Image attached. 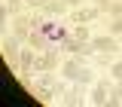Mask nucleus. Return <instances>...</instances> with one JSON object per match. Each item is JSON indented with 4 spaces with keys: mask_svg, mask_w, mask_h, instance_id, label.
Returning <instances> with one entry per match:
<instances>
[{
    "mask_svg": "<svg viewBox=\"0 0 122 107\" xmlns=\"http://www.w3.org/2000/svg\"><path fill=\"white\" fill-rule=\"evenodd\" d=\"M28 46H30V49H37V52H43V49H49L52 43H49V37H46L43 31L34 28V31H30V37H28Z\"/></svg>",
    "mask_w": 122,
    "mask_h": 107,
    "instance_id": "12",
    "label": "nucleus"
},
{
    "mask_svg": "<svg viewBox=\"0 0 122 107\" xmlns=\"http://www.w3.org/2000/svg\"><path fill=\"white\" fill-rule=\"evenodd\" d=\"M58 104H64V107L89 104V89H86V86H79V83H70V86H67V92L58 98Z\"/></svg>",
    "mask_w": 122,
    "mask_h": 107,
    "instance_id": "7",
    "label": "nucleus"
},
{
    "mask_svg": "<svg viewBox=\"0 0 122 107\" xmlns=\"http://www.w3.org/2000/svg\"><path fill=\"white\" fill-rule=\"evenodd\" d=\"M43 12L49 15V18H67V12H70V6L64 3V0H49L43 6Z\"/></svg>",
    "mask_w": 122,
    "mask_h": 107,
    "instance_id": "11",
    "label": "nucleus"
},
{
    "mask_svg": "<svg viewBox=\"0 0 122 107\" xmlns=\"http://www.w3.org/2000/svg\"><path fill=\"white\" fill-rule=\"evenodd\" d=\"M28 92L40 101V104H58V95H55V89L52 86H46V83H40V80H34L28 86Z\"/></svg>",
    "mask_w": 122,
    "mask_h": 107,
    "instance_id": "10",
    "label": "nucleus"
},
{
    "mask_svg": "<svg viewBox=\"0 0 122 107\" xmlns=\"http://www.w3.org/2000/svg\"><path fill=\"white\" fill-rule=\"evenodd\" d=\"M0 49H3V58H6V64H9V70H18V55H21V49H25V43L15 37V34H3V40H0Z\"/></svg>",
    "mask_w": 122,
    "mask_h": 107,
    "instance_id": "3",
    "label": "nucleus"
},
{
    "mask_svg": "<svg viewBox=\"0 0 122 107\" xmlns=\"http://www.w3.org/2000/svg\"><path fill=\"white\" fill-rule=\"evenodd\" d=\"M107 74L113 76L116 83H122V58H113V61H110V67H107Z\"/></svg>",
    "mask_w": 122,
    "mask_h": 107,
    "instance_id": "15",
    "label": "nucleus"
},
{
    "mask_svg": "<svg viewBox=\"0 0 122 107\" xmlns=\"http://www.w3.org/2000/svg\"><path fill=\"white\" fill-rule=\"evenodd\" d=\"M98 18H104V12L89 3V6H82V9H70L67 12V25H92V21H98Z\"/></svg>",
    "mask_w": 122,
    "mask_h": 107,
    "instance_id": "6",
    "label": "nucleus"
},
{
    "mask_svg": "<svg viewBox=\"0 0 122 107\" xmlns=\"http://www.w3.org/2000/svg\"><path fill=\"white\" fill-rule=\"evenodd\" d=\"M3 28L9 31V34H15L21 43H28V37H30V31H34V25H30V12L25 9V12H18L12 15V18H3ZM3 31V34H6Z\"/></svg>",
    "mask_w": 122,
    "mask_h": 107,
    "instance_id": "2",
    "label": "nucleus"
},
{
    "mask_svg": "<svg viewBox=\"0 0 122 107\" xmlns=\"http://www.w3.org/2000/svg\"><path fill=\"white\" fill-rule=\"evenodd\" d=\"M64 3H67L70 9H82V6H89L92 0H64Z\"/></svg>",
    "mask_w": 122,
    "mask_h": 107,
    "instance_id": "17",
    "label": "nucleus"
},
{
    "mask_svg": "<svg viewBox=\"0 0 122 107\" xmlns=\"http://www.w3.org/2000/svg\"><path fill=\"white\" fill-rule=\"evenodd\" d=\"M92 3H95V6H98V9L107 15V9H110V3H113V0H92Z\"/></svg>",
    "mask_w": 122,
    "mask_h": 107,
    "instance_id": "18",
    "label": "nucleus"
},
{
    "mask_svg": "<svg viewBox=\"0 0 122 107\" xmlns=\"http://www.w3.org/2000/svg\"><path fill=\"white\" fill-rule=\"evenodd\" d=\"M61 61H64V52L61 46H49L37 55V74H58Z\"/></svg>",
    "mask_w": 122,
    "mask_h": 107,
    "instance_id": "1",
    "label": "nucleus"
},
{
    "mask_svg": "<svg viewBox=\"0 0 122 107\" xmlns=\"http://www.w3.org/2000/svg\"><path fill=\"white\" fill-rule=\"evenodd\" d=\"M107 15H110V18H122V0H113L110 9H107Z\"/></svg>",
    "mask_w": 122,
    "mask_h": 107,
    "instance_id": "16",
    "label": "nucleus"
},
{
    "mask_svg": "<svg viewBox=\"0 0 122 107\" xmlns=\"http://www.w3.org/2000/svg\"><path fill=\"white\" fill-rule=\"evenodd\" d=\"M110 83H113V76L107 74V76H98V80L89 86V104H92V107L110 104Z\"/></svg>",
    "mask_w": 122,
    "mask_h": 107,
    "instance_id": "4",
    "label": "nucleus"
},
{
    "mask_svg": "<svg viewBox=\"0 0 122 107\" xmlns=\"http://www.w3.org/2000/svg\"><path fill=\"white\" fill-rule=\"evenodd\" d=\"M107 34H113V37L122 40V18H110L107 15Z\"/></svg>",
    "mask_w": 122,
    "mask_h": 107,
    "instance_id": "14",
    "label": "nucleus"
},
{
    "mask_svg": "<svg viewBox=\"0 0 122 107\" xmlns=\"http://www.w3.org/2000/svg\"><path fill=\"white\" fill-rule=\"evenodd\" d=\"M70 37L82 40V43H89L92 37H95V31H92V25H70Z\"/></svg>",
    "mask_w": 122,
    "mask_h": 107,
    "instance_id": "13",
    "label": "nucleus"
},
{
    "mask_svg": "<svg viewBox=\"0 0 122 107\" xmlns=\"http://www.w3.org/2000/svg\"><path fill=\"white\" fill-rule=\"evenodd\" d=\"M82 64H86V58H79V55H64V61H61V67H58V74L64 76L67 83H79Z\"/></svg>",
    "mask_w": 122,
    "mask_h": 107,
    "instance_id": "8",
    "label": "nucleus"
},
{
    "mask_svg": "<svg viewBox=\"0 0 122 107\" xmlns=\"http://www.w3.org/2000/svg\"><path fill=\"white\" fill-rule=\"evenodd\" d=\"M89 46H92V52H113V55H119L122 52V40L119 37H113V34H95L89 40Z\"/></svg>",
    "mask_w": 122,
    "mask_h": 107,
    "instance_id": "5",
    "label": "nucleus"
},
{
    "mask_svg": "<svg viewBox=\"0 0 122 107\" xmlns=\"http://www.w3.org/2000/svg\"><path fill=\"white\" fill-rule=\"evenodd\" d=\"M61 52L64 55H79V58H92L95 52H92L89 43H82V40H76V37H67V40H61Z\"/></svg>",
    "mask_w": 122,
    "mask_h": 107,
    "instance_id": "9",
    "label": "nucleus"
}]
</instances>
